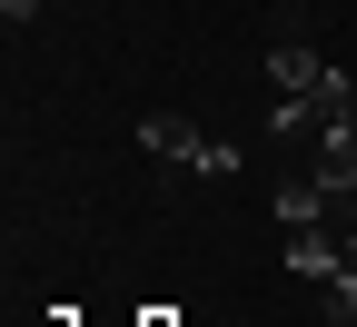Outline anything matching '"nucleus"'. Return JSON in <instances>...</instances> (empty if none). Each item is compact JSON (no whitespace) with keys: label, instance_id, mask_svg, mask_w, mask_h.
<instances>
[{"label":"nucleus","instance_id":"5","mask_svg":"<svg viewBox=\"0 0 357 327\" xmlns=\"http://www.w3.org/2000/svg\"><path fill=\"white\" fill-rule=\"evenodd\" d=\"M288 268L318 277V288H337V238H328V228H288Z\"/></svg>","mask_w":357,"mask_h":327},{"label":"nucleus","instance_id":"3","mask_svg":"<svg viewBox=\"0 0 357 327\" xmlns=\"http://www.w3.org/2000/svg\"><path fill=\"white\" fill-rule=\"evenodd\" d=\"M337 60L328 50H307V40H278V50H268V79H278V100H298V89H318Z\"/></svg>","mask_w":357,"mask_h":327},{"label":"nucleus","instance_id":"2","mask_svg":"<svg viewBox=\"0 0 357 327\" xmlns=\"http://www.w3.org/2000/svg\"><path fill=\"white\" fill-rule=\"evenodd\" d=\"M357 119V79L347 70H328L318 89H298V100H278V119H268V139H307V149H318L328 129H347Z\"/></svg>","mask_w":357,"mask_h":327},{"label":"nucleus","instance_id":"4","mask_svg":"<svg viewBox=\"0 0 357 327\" xmlns=\"http://www.w3.org/2000/svg\"><path fill=\"white\" fill-rule=\"evenodd\" d=\"M307 178H318V189H328V199H347V189H357V119L318 139V159H307Z\"/></svg>","mask_w":357,"mask_h":327},{"label":"nucleus","instance_id":"1","mask_svg":"<svg viewBox=\"0 0 357 327\" xmlns=\"http://www.w3.org/2000/svg\"><path fill=\"white\" fill-rule=\"evenodd\" d=\"M139 149H159L169 169H199V178H238V169H248L238 139H208L199 119H178V109H149V119H139Z\"/></svg>","mask_w":357,"mask_h":327},{"label":"nucleus","instance_id":"8","mask_svg":"<svg viewBox=\"0 0 357 327\" xmlns=\"http://www.w3.org/2000/svg\"><path fill=\"white\" fill-rule=\"evenodd\" d=\"M0 20H10V30H30V20H40V0H0Z\"/></svg>","mask_w":357,"mask_h":327},{"label":"nucleus","instance_id":"7","mask_svg":"<svg viewBox=\"0 0 357 327\" xmlns=\"http://www.w3.org/2000/svg\"><path fill=\"white\" fill-rule=\"evenodd\" d=\"M337 317H357V228L337 238Z\"/></svg>","mask_w":357,"mask_h":327},{"label":"nucleus","instance_id":"6","mask_svg":"<svg viewBox=\"0 0 357 327\" xmlns=\"http://www.w3.org/2000/svg\"><path fill=\"white\" fill-rule=\"evenodd\" d=\"M318 218H328V189H318V178H307V169L278 178V228H318Z\"/></svg>","mask_w":357,"mask_h":327}]
</instances>
